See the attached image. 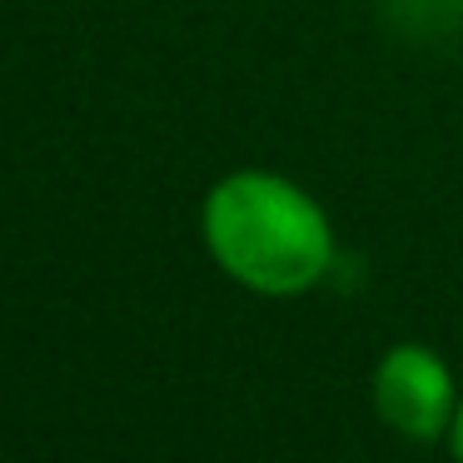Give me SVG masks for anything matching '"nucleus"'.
Segmentation results:
<instances>
[{
  "instance_id": "nucleus-2",
  "label": "nucleus",
  "mask_w": 463,
  "mask_h": 463,
  "mask_svg": "<svg viewBox=\"0 0 463 463\" xmlns=\"http://www.w3.org/2000/svg\"><path fill=\"white\" fill-rule=\"evenodd\" d=\"M369 403L399 439L433 443L449 439L453 409H458V383H453L443 354H433L429 344H393L373 364Z\"/></svg>"
},
{
  "instance_id": "nucleus-1",
  "label": "nucleus",
  "mask_w": 463,
  "mask_h": 463,
  "mask_svg": "<svg viewBox=\"0 0 463 463\" xmlns=\"http://www.w3.org/2000/svg\"><path fill=\"white\" fill-rule=\"evenodd\" d=\"M210 260L264 299H299L334 269V224L304 184L274 170H230L200 204Z\"/></svg>"
},
{
  "instance_id": "nucleus-3",
  "label": "nucleus",
  "mask_w": 463,
  "mask_h": 463,
  "mask_svg": "<svg viewBox=\"0 0 463 463\" xmlns=\"http://www.w3.org/2000/svg\"><path fill=\"white\" fill-rule=\"evenodd\" d=\"M449 453H453V463H463V393H458V409H453V423H449Z\"/></svg>"
}]
</instances>
